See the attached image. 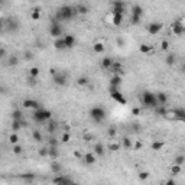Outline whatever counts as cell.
Returning <instances> with one entry per match:
<instances>
[{
    "label": "cell",
    "instance_id": "6da1fadb",
    "mask_svg": "<svg viewBox=\"0 0 185 185\" xmlns=\"http://www.w3.org/2000/svg\"><path fill=\"white\" fill-rule=\"evenodd\" d=\"M75 15H78L77 7H72V6L65 4V6L59 7V9L55 12L54 19H55V20H58V22H65V20H71V19L75 16Z\"/></svg>",
    "mask_w": 185,
    "mask_h": 185
},
{
    "label": "cell",
    "instance_id": "7a4b0ae2",
    "mask_svg": "<svg viewBox=\"0 0 185 185\" xmlns=\"http://www.w3.org/2000/svg\"><path fill=\"white\" fill-rule=\"evenodd\" d=\"M142 103L145 107H149V109H156L159 106L158 99H156V93H152V91H143L142 93Z\"/></svg>",
    "mask_w": 185,
    "mask_h": 185
},
{
    "label": "cell",
    "instance_id": "3957f363",
    "mask_svg": "<svg viewBox=\"0 0 185 185\" xmlns=\"http://www.w3.org/2000/svg\"><path fill=\"white\" fill-rule=\"evenodd\" d=\"M32 117L36 123H45V121H49L52 119V113L49 110H45V109H38V110H34Z\"/></svg>",
    "mask_w": 185,
    "mask_h": 185
},
{
    "label": "cell",
    "instance_id": "277c9868",
    "mask_svg": "<svg viewBox=\"0 0 185 185\" xmlns=\"http://www.w3.org/2000/svg\"><path fill=\"white\" fill-rule=\"evenodd\" d=\"M90 116L93 119V121H96V123H103L104 121V119H106V110L103 109V107H93L91 110H90Z\"/></svg>",
    "mask_w": 185,
    "mask_h": 185
},
{
    "label": "cell",
    "instance_id": "5b68a950",
    "mask_svg": "<svg viewBox=\"0 0 185 185\" xmlns=\"http://www.w3.org/2000/svg\"><path fill=\"white\" fill-rule=\"evenodd\" d=\"M49 35L52 38H59L62 35V26H61V22L58 20H52L49 25Z\"/></svg>",
    "mask_w": 185,
    "mask_h": 185
},
{
    "label": "cell",
    "instance_id": "8992f818",
    "mask_svg": "<svg viewBox=\"0 0 185 185\" xmlns=\"http://www.w3.org/2000/svg\"><path fill=\"white\" fill-rule=\"evenodd\" d=\"M142 15H143V7L140 4H133V7H132V23L137 25L140 22Z\"/></svg>",
    "mask_w": 185,
    "mask_h": 185
},
{
    "label": "cell",
    "instance_id": "52a82bcc",
    "mask_svg": "<svg viewBox=\"0 0 185 185\" xmlns=\"http://www.w3.org/2000/svg\"><path fill=\"white\" fill-rule=\"evenodd\" d=\"M110 96L113 100H116L120 104H126V99L123 97V94L119 91V87H114V85H110Z\"/></svg>",
    "mask_w": 185,
    "mask_h": 185
},
{
    "label": "cell",
    "instance_id": "ba28073f",
    "mask_svg": "<svg viewBox=\"0 0 185 185\" xmlns=\"http://www.w3.org/2000/svg\"><path fill=\"white\" fill-rule=\"evenodd\" d=\"M52 80H54V84H55V85H59V87H62V85L67 84V74L56 71V72L52 75Z\"/></svg>",
    "mask_w": 185,
    "mask_h": 185
},
{
    "label": "cell",
    "instance_id": "9c48e42d",
    "mask_svg": "<svg viewBox=\"0 0 185 185\" xmlns=\"http://www.w3.org/2000/svg\"><path fill=\"white\" fill-rule=\"evenodd\" d=\"M162 28H164L162 23H159V22H153V23H151V25L148 26V31H149V34L151 35H158L161 31H162Z\"/></svg>",
    "mask_w": 185,
    "mask_h": 185
},
{
    "label": "cell",
    "instance_id": "30bf717a",
    "mask_svg": "<svg viewBox=\"0 0 185 185\" xmlns=\"http://www.w3.org/2000/svg\"><path fill=\"white\" fill-rule=\"evenodd\" d=\"M96 159H97V155L94 152H87L84 156H83V161H84L85 165H93L96 164Z\"/></svg>",
    "mask_w": 185,
    "mask_h": 185
},
{
    "label": "cell",
    "instance_id": "8fae6325",
    "mask_svg": "<svg viewBox=\"0 0 185 185\" xmlns=\"http://www.w3.org/2000/svg\"><path fill=\"white\" fill-rule=\"evenodd\" d=\"M54 46H55V49H58V51L68 49V48H67V44H65V39H64V36H59V38H55V42H54Z\"/></svg>",
    "mask_w": 185,
    "mask_h": 185
},
{
    "label": "cell",
    "instance_id": "7c38bea8",
    "mask_svg": "<svg viewBox=\"0 0 185 185\" xmlns=\"http://www.w3.org/2000/svg\"><path fill=\"white\" fill-rule=\"evenodd\" d=\"M124 3L121 0H114L113 1V13H124Z\"/></svg>",
    "mask_w": 185,
    "mask_h": 185
},
{
    "label": "cell",
    "instance_id": "4fadbf2b",
    "mask_svg": "<svg viewBox=\"0 0 185 185\" xmlns=\"http://www.w3.org/2000/svg\"><path fill=\"white\" fill-rule=\"evenodd\" d=\"M172 31H174V35L181 36L182 34H185V26L181 22H175V23H172Z\"/></svg>",
    "mask_w": 185,
    "mask_h": 185
},
{
    "label": "cell",
    "instance_id": "5bb4252c",
    "mask_svg": "<svg viewBox=\"0 0 185 185\" xmlns=\"http://www.w3.org/2000/svg\"><path fill=\"white\" fill-rule=\"evenodd\" d=\"M52 181H54L55 184H69V182H74L72 178H69V176H64V175H61V174H58V176H55Z\"/></svg>",
    "mask_w": 185,
    "mask_h": 185
},
{
    "label": "cell",
    "instance_id": "9a60e30c",
    "mask_svg": "<svg viewBox=\"0 0 185 185\" xmlns=\"http://www.w3.org/2000/svg\"><path fill=\"white\" fill-rule=\"evenodd\" d=\"M171 113H172L174 119L181 120V121H184V123H185V110H184V109H174Z\"/></svg>",
    "mask_w": 185,
    "mask_h": 185
},
{
    "label": "cell",
    "instance_id": "2e32d148",
    "mask_svg": "<svg viewBox=\"0 0 185 185\" xmlns=\"http://www.w3.org/2000/svg\"><path fill=\"white\" fill-rule=\"evenodd\" d=\"M23 107L25 109H32V110H38V109H41L39 107V103L36 100H23Z\"/></svg>",
    "mask_w": 185,
    "mask_h": 185
},
{
    "label": "cell",
    "instance_id": "e0dca14e",
    "mask_svg": "<svg viewBox=\"0 0 185 185\" xmlns=\"http://www.w3.org/2000/svg\"><path fill=\"white\" fill-rule=\"evenodd\" d=\"M113 62H114V61H113L110 56H104V58L101 59V67L104 68V69H111Z\"/></svg>",
    "mask_w": 185,
    "mask_h": 185
},
{
    "label": "cell",
    "instance_id": "ac0fdd59",
    "mask_svg": "<svg viewBox=\"0 0 185 185\" xmlns=\"http://www.w3.org/2000/svg\"><path fill=\"white\" fill-rule=\"evenodd\" d=\"M59 156V151H58V146H49V156L52 161H56Z\"/></svg>",
    "mask_w": 185,
    "mask_h": 185
},
{
    "label": "cell",
    "instance_id": "d6986e66",
    "mask_svg": "<svg viewBox=\"0 0 185 185\" xmlns=\"http://www.w3.org/2000/svg\"><path fill=\"white\" fill-rule=\"evenodd\" d=\"M156 99H158L159 106H165L168 103V96L165 93H156Z\"/></svg>",
    "mask_w": 185,
    "mask_h": 185
},
{
    "label": "cell",
    "instance_id": "ffe728a7",
    "mask_svg": "<svg viewBox=\"0 0 185 185\" xmlns=\"http://www.w3.org/2000/svg\"><path fill=\"white\" fill-rule=\"evenodd\" d=\"M23 127V119L22 120H12V132H19Z\"/></svg>",
    "mask_w": 185,
    "mask_h": 185
},
{
    "label": "cell",
    "instance_id": "44dd1931",
    "mask_svg": "<svg viewBox=\"0 0 185 185\" xmlns=\"http://www.w3.org/2000/svg\"><path fill=\"white\" fill-rule=\"evenodd\" d=\"M93 152H94V153H96V155H97V156H104V146H103V145H101V143H96V145H94V148H93Z\"/></svg>",
    "mask_w": 185,
    "mask_h": 185
},
{
    "label": "cell",
    "instance_id": "7402d4cb",
    "mask_svg": "<svg viewBox=\"0 0 185 185\" xmlns=\"http://www.w3.org/2000/svg\"><path fill=\"white\" fill-rule=\"evenodd\" d=\"M64 39H65V44H67V48H72L74 45H75V36L74 35H65L64 36Z\"/></svg>",
    "mask_w": 185,
    "mask_h": 185
},
{
    "label": "cell",
    "instance_id": "603a6c76",
    "mask_svg": "<svg viewBox=\"0 0 185 185\" xmlns=\"http://www.w3.org/2000/svg\"><path fill=\"white\" fill-rule=\"evenodd\" d=\"M51 171H52L54 174H61V171H62L61 164H59V162H56V161L51 162Z\"/></svg>",
    "mask_w": 185,
    "mask_h": 185
},
{
    "label": "cell",
    "instance_id": "cb8c5ba5",
    "mask_svg": "<svg viewBox=\"0 0 185 185\" xmlns=\"http://www.w3.org/2000/svg\"><path fill=\"white\" fill-rule=\"evenodd\" d=\"M121 84V77L119 74H114L111 78H110V85H114V87H120Z\"/></svg>",
    "mask_w": 185,
    "mask_h": 185
},
{
    "label": "cell",
    "instance_id": "d4e9b609",
    "mask_svg": "<svg viewBox=\"0 0 185 185\" xmlns=\"http://www.w3.org/2000/svg\"><path fill=\"white\" fill-rule=\"evenodd\" d=\"M93 51H94L96 54H103V52L106 51V46H104V44H101V42H96V44L93 45Z\"/></svg>",
    "mask_w": 185,
    "mask_h": 185
},
{
    "label": "cell",
    "instance_id": "484cf974",
    "mask_svg": "<svg viewBox=\"0 0 185 185\" xmlns=\"http://www.w3.org/2000/svg\"><path fill=\"white\" fill-rule=\"evenodd\" d=\"M121 146L124 148V149H132L133 148V143H132V139H129V137H123L121 139Z\"/></svg>",
    "mask_w": 185,
    "mask_h": 185
},
{
    "label": "cell",
    "instance_id": "4316f807",
    "mask_svg": "<svg viewBox=\"0 0 185 185\" xmlns=\"http://www.w3.org/2000/svg\"><path fill=\"white\" fill-rule=\"evenodd\" d=\"M121 22H123V15L121 13H113V23L116 26H120Z\"/></svg>",
    "mask_w": 185,
    "mask_h": 185
},
{
    "label": "cell",
    "instance_id": "83f0119b",
    "mask_svg": "<svg viewBox=\"0 0 185 185\" xmlns=\"http://www.w3.org/2000/svg\"><path fill=\"white\" fill-rule=\"evenodd\" d=\"M164 145H165V143H164L162 140H155V142L152 143L151 148H152V151H161V149L164 148Z\"/></svg>",
    "mask_w": 185,
    "mask_h": 185
},
{
    "label": "cell",
    "instance_id": "f1b7e54d",
    "mask_svg": "<svg viewBox=\"0 0 185 185\" xmlns=\"http://www.w3.org/2000/svg\"><path fill=\"white\" fill-rule=\"evenodd\" d=\"M77 12L80 13V15H87L88 12H90V9H88V6H85V4H78L77 6Z\"/></svg>",
    "mask_w": 185,
    "mask_h": 185
},
{
    "label": "cell",
    "instance_id": "f546056e",
    "mask_svg": "<svg viewBox=\"0 0 185 185\" xmlns=\"http://www.w3.org/2000/svg\"><path fill=\"white\" fill-rule=\"evenodd\" d=\"M3 25H7V29L10 32H16L17 31V23L15 20H9V23H3Z\"/></svg>",
    "mask_w": 185,
    "mask_h": 185
},
{
    "label": "cell",
    "instance_id": "4dcf8cb0",
    "mask_svg": "<svg viewBox=\"0 0 185 185\" xmlns=\"http://www.w3.org/2000/svg\"><path fill=\"white\" fill-rule=\"evenodd\" d=\"M175 61H176V56H175V54H169L168 56H166V59H165V62L168 64L169 67H172V65L175 64Z\"/></svg>",
    "mask_w": 185,
    "mask_h": 185
},
{
    "label": "cell",
    "instance_id": "1f68e13d",
    "mask_svg": "<svg viewBox=\"0 0 185 185\" xmlns=\"http://www.w3.org/2000/svg\"><path fill=\"white\" fill-rule=\"evenodd\" d=\"M10 116H12V120H22V119H23V117H22L23 114H22V111H20V110H13Z\"/></svg>",
    "mask_w": 185,
    "mask_h": 185
},
{
    "label": "cell",
    "instance_id": "d6a6232c",
    "mask_svg": "<svg viewBox=\"0 0 185 185\" xmlns=\"http://www.w3.org/2000/svg\"><path fill=\"white\" fill-rule=\"evenodd\" d=\"M174 164H176V165H184L185 164V156L184 155H178V156H175V159H174Z\"/></svg>",
    "mask_w": 185,
    "mask_h": 185
},
{
    "label": "cell",
    "instance_id": "836d02e7",
    "mask_svg": "<svg viewBox=\"0 0 185 185\" xmlns=\"http://www.w3.org/2000/svg\"><path fill=\"white\" fill-rule=\"evenodd\" d=\"M139 51H140L142 54H149L152 51V46H149L148 44H142V45L139 46Z\"/></svg>",
    "mask_w": 185,
    "mask_h": 185
},
{
    "label": "cell",
    "instance_id": "e575fe53",
    "mask_svg": "<svg viewBox=\"0 0 185 185\" xmlns=\"http://www.w3.org/2000/svg\"><path fill=\"white\" fill-rule=\"evenodd\" d=\"M39 156H42V158L49 156V146H44V148H41V149H39Z\"/></svg>",
    "mask_w": 185,
    "mask_h": 185
},
{
    "label": "cell",
    "instance_id": "d590c367",
    "mask_svg": "<svg viewBox=\"0 0 185 185\" xmlns=\"http://www.w3.org/2000/svg\"><path fill=\"white\" fill-rule=\"evenodd\" d=\"M155 111H156L158 114H161V116H168V111H166V109H165L164 106H158V107L155 109Z\"/></svg>",
    "mask_w": 185,
    "mask_h": 185
},
{
    "label": "cell",
    "instance_id": "8d00e7d4",
    "mask_svg": "<svg viewBox=\"0 0 185 185\" xmlns=\"http://www.w3.org/2000/svg\"><path fill=\"white\" fill-rule=\"evenodd\" d=\"M20 178L25 179V181H34L35 178H36V175H35V174H22Z\"/></svg>",
    "mask_w": 185,
    "mask_h": 185
},
{
    "label": "cell",
    "instance_id": "74e56055",
    "mask_svg": "<svg viewBox=\"0 0 185 185\" xmlns=\"http://www.w3.org/2000/svg\"><path fill=\"white\" fill-rule=\"evenodd\" d=\"M120 148H121V143H117V142H116V143L113 142V143H110V145H109V151H111V152L119 151Z\"/></svg>",
    "mask_w": 185,
    "mask_h": 185
},
{
    "label": "cell",
    "instance_id": "f35d334b",
    "mask_svg": "<svg viewBox=\"0 0 185 185\" xmlns=\"http://www.w3.org/2000/svg\"><path fill=\"white\" fill-rule=\"evenodd\" d=\"M9 142H10L12 145H16L17 142H19V136L16 135V132H13L12 135L9 136Z\"/></svg>",
    "mask_w": 185,
    "mask_h": 185
},
{
    "label": "cell",
    "instance_id": "ab89813d",
    "mask_svg": "<svg viewBox=\"0 0 185 185\" xmlns=\"http://www.w3.org/2000/svg\"><path fill=\"white\" fill-rule=\"evenodd\" d=\"M12 152H13V153H15V155H20V153H22V152H23V148H22V146H20V145H13V146H12Z\"/></svg>",
    "mask_w": 185,
    "mask_h": 185
},
{
    "label": "cell",
    "instance_id": "60d3db41",
    "mask_svg": "<svg viewBox=\"0 0 185 185\" xmlns=\"http://www.w3.org/2000/svg\"><path fill=\"white\" fill-rule=\"evenodd\" d=\"M31 17H32L34 20H38V19L41 17V10H39L38 7H36V9H34V10H32V13H31Z\"/></svg>",
    "mask_w": 185,
    "mask_h": 185
},
{
    "label": "cell",
    "instance_id": "b9f144b4",
    "mask_svg": "<svg viewBox=\"0 0 185 185\" xmlns=\"http://www.w3.org/2000/svg\"><path fill=\"white\" fill-rule=\"evenodd\" d=\"M7 64H9L10 67H15V65H17V64H19V59H17V56H15V55H13V56H10V58H9V61H7Z\"/></svg>",
    "mask_w": 185,
    "mask_h": 185
},
{
    "label": "cell",
    "instance_id": "7bdbcfd3",
    "mask_svg": "<svg viewBox=\"0 0 185 185\" xmlns=\"http://www.w3.org/2000/svg\"><path fill=\"white\" fill-rule=\"evenodd\" d=\"M171 172H172V175H178V174L181 172V165L174 164V165H172V168H171Z\"/></svg>",
    "mask_w": 185,
    "mask_h": 185
},
{
    "label": "cell",
    "instance_id": "ee69618b",
    "mask_svg": "<svg viewBox=\"0 0 185 185\" xmlns=\"http://www.w3.org/2000/svg\"><path fill=\"white\" fill-rule=\"evenodd\" d=\"M58 139L56 137H54V136H51L49 139H48V146H58Z\"/></svg>",
    "mask_w": 185,
    "mask_h": 185
},
{
    "label": "cell",
    "instance_id": "f6af8a7d",
    "mask_svg": "<svg viewBox=\"0 0 185 185\" xmlns=\"http://www.w3.org/2000/svg\"><path fill=\"white\" fill-rule=\"evenodd\" d=\"M77 84L83 85V87H84V85H88V78H87V77H80V78L77 80Z\"/></svg>",
    "mask_w": 185,
    "mask_h": 185
},
{
    "label": "cell",
    "instance_id": "bcb514c9",
    "mask_svg": "<svg viewBox=\"0 0 185 185\" xmlns=\"http://www.w3.org/2000/svg\"><path fill=\"white\" fill-rule=\"evenodd\" d=\"M120 69H121V64H120V62H113V65H111V71H113L114 74H117Z\"/></svg>",
    "mask_w": 185,
    "mask_h": 185
},
{
    "label": "cell",
    "instance_id": "7dc6e473",
    "mask_svg": "<svg viewBox=\"0 0 185 185\" xmlns=\"http://www.w3.org/2000/svg\"><path fill=\"white\" fill-rule=\"evenodd\" d=\"M107 133H109V136H110V137H116V135H117V129H116L114 126H111V127H109Z\"/></svg>",
    "mask_w": 185,
    "mask_h": 185
},
{
    "label": "cell",
    "instance_id": "c3c4849f",
    "mask_svg": "<svg viewBox=\"0 0 185 185\" xmlns=\"http://www.w3.org/2000/svg\"><path fill=\"white\" fill-rule=\"evenodd\" d=\"M32 136H34V139L36 140V142H42V135H41V132H39V130H34Z\"/></svg>",
    "mask_w": 185,
    "mask_h": 185
},
{
    "label": "cell",
    "instance_id": "681fc988",
    "mask_svg": "<svg viewBox=\"0 0 185 185\" xmlns=\"http://www.w3.org/2000/svg\"><path fill=\"white\" fill-rule=\"evenodd\" d=\"M29 75L31 77H38L39 75V68H36V67H34V68H31V71H29Z\"/></svg>",
    "mask_w": 185,
    "mask_h": 185
},
{
    "label": "cell",
    "instance_id": "f907efd6",
    "mask_svg": "<svg viewBox=\"0 0 185 185\" xmlns=\"http://www.w3.org/2000/svg\"><path fill=\"white\" fill-rule=\"evenodd\" d=\"M55 129H56V123H55V121H51V120H49V124H48V132H49V133H54V132H55Z\"/></svg>",
    "mask_w": 185,
    "mask_h": 185
},
{
    "label": "cell",
    "instance_id": "816d5d0a",
    "mask_svg": "<svg viewBox=\"0 0 185 185\" xmlns=\"http://www.w3.org/2000/svg\"><path fill=\"white\" fill-rule=\"evenodd\" d=\"M23 58H25L26 61H31V59L34 58V54H32L31 51H25V52H23Z\"/></svg>",
    "mask_w": 185,
    "mask_h": 185
},
{
    "label": "cell",
    "instance_id": "f5cc1de1",
    "mask_svg": "<svg viewBox=\"0 0 185 185\" xmlns=\"http://www.w3.org/2000/svg\"><path fill=\"white\" fill-rule=\"evenodd\" d=\"M69 139H71V135H69L68 132H65L64 135L61 136V142H62V143H67V142H69Z\"/></svg>",
    "mask_w": 185,
    "mask_h": 185
},
{
    "label": "cell",
    "instance_id": "db71d44e",
    "mask_svg": "<svg viewBox=\"0 0 185 185\" xmlns=\"http://www.w3.org/2000/svg\"><path fill=\"white\" fill-rule=\"evenodd\" d=\"M148 178H149V172L143 171V172H140V174H139V179H142V181H146Z\"/></svg>",
    "mask_w": 185,
    "mask_h": 185
},
{
    "label": "cell",
    "instance_id": "11a10c76",
    "mask_svg": "<svg viewBox=\"0 0 185 185\" xmlns=\"http://www.w3.org/2000/svg\"><path fill=\"white\" fill-rule=\"evenodd\" d=\"M161 48H162L164 51L168 49V48H169V42H168V41H162V42H161Z\"/></svg>",
    "mask_w": 185,
    "mask_h": 185
},
{
    "label": "cell",
    "instance_id": "9f6ffc18",
    "mask_svg": "<svg viewBox=\"0 0 185 185\" xmlns=\"http://www.w3.org/2000/svg\"><path fill=\"white\" fill-rule=\"evenodd\" d=\"M91 139H94V136L91 135V133H85V135H84V140H85V142H90Z\"/></svg>",
    "mask_w": 185,
    "mask_h": 185
},
{
    "label": "cell",
    "instance_id": "6f0895ef",
    "mask_svg": "<svg viewBox=\"0 0 185 185\" xmlns=\"http://www.w3.org/2000/svg\"><path fill=\"white\" fill-rule=\"evenodd\" d=\"M133 149H136V151H139V149H142V143L137 140V142H135V145H133Z\"/></svg>",
    "mask_w": 185,
    "mask_h": 185
},
{
    "label": "cell",
    "instance_id": "680465c9",
    "mask_svg": "<svg viewBox=\"0 0 185 185\" xmlns=\"http://www.w3.org/2000/svg\"><path fill=\"white\" fill-rule=\"evenodd\" d=\"M36 83H38V81H36V78L29 75V84H31V85H36Z\"/></svg>",
    "mask_w": 185,
    "mask_h": 185
},
{
    "label": "cell",
    "instance_id": "91938a15",
    "mask_svg": "<svg viewBox=\"0 0 185 185\" xmlns=\"http://www.w3.org/2000/svg\"><path fill=\"white\" fill-rule=\"evenodd\" d=\"M132 114H133V116H137V114H140V109H139V107H135V109L132 110Z\"/></svg>",
    "mask_w": 185,
    "mask_h": 185
},
{
    "label": "cell",
    "instance_id": "94428289",
    "mask_svg": "<svg viewBox=\"0 0 185 185\" xmlns=\"http://www.w3.org/2000/svg\"><path fill=\"white\" fill-rule=\"evenodd\" d=\"M4 55H6V51H4V48H1L0 49V58H4Z\"/></svg>",
    "mask_w": 185,
    "mask_h": 185
},
{
    "label": "cell",
    "instance_id": "6125c7cd",
    "mask_svg": "<svg viewBox=\"0 0 185 185\" xmlns=\"http://www.w3.org/2000/svg\"><path fill=\"white\" fill-rule=\"evenodd\" d=\"M74 155H75V156H77V158H80V159H81V158H83V156H81V153H80V152H74Z\"/></svg>",
    "mask_w": 185,
    "mask_h": 185
},
{
    "label": "cell",
    "instance_id": "be15d7a7",
    "mask_svg": "<svg viewBox=\"0 0 185 185\" xmlns=\"http://www.w3.org/2000/svg\"><path fill=\"white\" fill-rule=\"evenodd\" d=\"M165 184H169V185H171V184H175V181H174V179H168Z\"/></svg>",
    "mask_w": 185,
    "mask_h": 185
},
{
    "label": "cell",
    "instance_id": "e7e4bbea",
    "mask_svg": "<svg viewBox=\"0 0 185 185\" xmlns=\"http://www.w3.org/2000/svg\"><path fill=\"white\" fill-rule=\"evenodd\" d=\"M181 69H182V71L185 72V62H184V65H182V68H181Z\"/></svg>",
    "mask_w": 185,
    "mask_h": 185
}]
</instances>
